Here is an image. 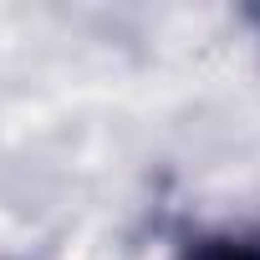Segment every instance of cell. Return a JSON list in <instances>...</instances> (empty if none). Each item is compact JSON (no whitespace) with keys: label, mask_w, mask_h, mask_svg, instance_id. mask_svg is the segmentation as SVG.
I'll return each mask as SVG.
<instances>
[{"label":"cell","mask_w":260,"mask_h":260,"mask_svg":"<svg viewBox=\"0 0 260 260\" xmlns=\"http://www.w3.org/2000/svg\"><path fill=\"white\" fill-rule=\"evenodd\" d=\"M184 260H260V235H209L189 245Z\"/></svg>","instance_id":"6da1fadb"}]
</instances>
